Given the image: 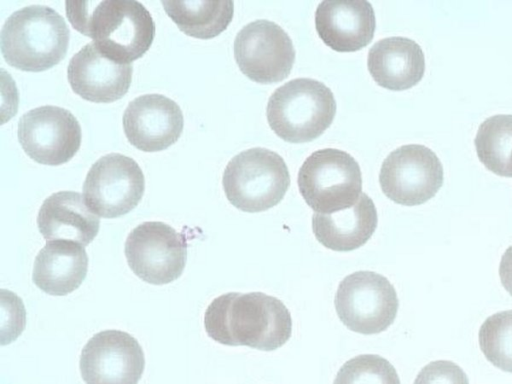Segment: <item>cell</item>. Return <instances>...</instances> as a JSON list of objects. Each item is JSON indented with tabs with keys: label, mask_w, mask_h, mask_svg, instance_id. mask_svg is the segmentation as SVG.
Here are the masks:
<instances>
[{
	"label": "cell",
	"mask_w": 512,
	"mask_h": 384,
	"mask_svg": "<svg viewBox=\"0 0 512 384\" xmlns=\"http://www.w3.org/2000/svg\"><path fill=\"white\" fill-rule=\"evenodd\" d=\"M204 328L220 344L273 351L289 340L292 318L276 297L262 292H229L209 304Z\"/></svg>",
	"instance_id": "cell-1"
},
{
	"label": "cell",
	"mask_w": 512,
	"mask_h": 384,
	"mask_svg": "<svg viewBox=\"0 0 512 384\" xmlns=\"http://www.w3.org/2000/svg\"><path fill=\"white\" fill-rule=\"evenodd\" d=\"M66 16L74 29L92 38L110 59L123 64L141 58L155 37L150 12L138 1H66Z\"/></svg>",
	"instance_id": "cell-2"
},
{
	"label": "cell",
	"mask_w": 512,
	"mask_h": 384,
	"mask_svg": "<svg viewBox=\"0 0 512 384\" xmlns=\"http://www.w3.org/2000/svg\"><path fill=\"white\" fill-rule=\"evenodd\" d=\"M70 30L64 18L46 5H29L13 12L0 32L4 60L12 67L41 72L67 54Z\"/></svg>",
	"instance_id": "cell-3"
},
{
	"label": "cell",
	"mask_w": 512,
	"mask_h": 384,
	"mask_svg": "<svg viewBox=\"0 0 512 384\" xmlns=\"http://www.w3.org/2000/svg\"><path fill=\"white\" fill-rule=\"evenodd\" d=\"M336 101L330 88L311 78H296L270 96L266 108L273 132L289 143L310 142L331 125Z\"/></svg>",
	"instance_id": "cell-4"
},
{
	"label": "cell",
	"mask_w": 512,
	"mask_h": 384,
	"mask_svg": "<svg viewBox=\"0 0 512 384\" xmlns=\"http://www.w3.org/2000/svg\"><path fill=\"white\" fill-rule=\"evenodd\" d=\"M222 185L234 207L256 213L274 207L283 199L290 186V175L279 154L255 147L240 152L228 162Z\"/></svg>",
	"instance_id": "cell-5"
},
{
	"label": "cell",
	"mask_w": 512,
	"mask_h": 384,
	"mask_svg": "<svg viewBox=\"0 0 512 384\" xmlns=\"http://www.w3.org/2000/svg\"><path fill=\"white\" fill-rule=\"evenodd\" d=\"M306 204L316 213L331 214L352 207L362 194V174L347 152L325 148L313 152L297 178Z\"/></svg>",
	"instance_id": "cell-6"
},
{
	"label": "cell",
	"mask_w": 512,
	"mask_h": 384,
	"mask_svg": "<svg viewBox=\"0 0 512 384\" xmlns=\"http://www.w3.org/2000/svg\"><path fill=\"white\" fill-rule=\"evenodd\" d=\"M334 305L348 329L372 335L385 331L394 322L399 300L386 277L372 271H357L340 282Z\"/></svg>",
	"instance_id": "cell-7"
},
{
	"label": "cell",
	"mask_w": 512,
	"mask_h": 384,
	"mask_svg": "<svg viewBox=\"0 0 512 384\" xmlns=\"http://www.w3.org/2000/svg\"><path fill=\"white\" fill-rule=\"evenodd\" d=\"M124 253L137 277L149 284L164 285L182 275L187 262V241L170 225L147 221L129 233Z\"/></svg>",
	"instance_id": "cell-8"
},
{
	"label": "cell",
	"mask_w": 512,
	"mask_h": 384,
	"mask_svg": "<svg viewBox=\"0 0 512 384\" xmlns=\"http://www.w3.org/2000/svg\"><path fill=\"white\" fill-rule=\"evenodd\" d=\"M144 174L138 163L123 154L109 153L90 167L82 191L89 208L103 218L129 213L141 201Z\"/></svg>",
	"instance_id": "cell-9"
},
{
	"label": "cell",
	"mask_w": 512,
	"mask_h": 384,
	"mask_svg": "<svg viewBox=\"0 0 512 384\" xmlns=\"http://www.w3.org/2000/svg\"><path fill=\"white\" fill-rule=\"evenodd\" d=\"M444 181L437 155L420 144L403 145L383 161L379 182L382 192L393 202L420 205L436 195Z\"/></svg>",
	"instance_id": "cell-10"
},
{
	"label": "cell",
	"mask_w": 512,
	"mask_h": 384,
	"mask_svg": "<svg viewBox=\"0 0 512 384\" xmlns=\"http://www.w3.org/2000/svg\"><path fill=\"white\" fill-rule=\"evenodd\" d=\"M17 136L22 149L32 160L57 166L68 162L78 152L82 131L69 110L44 105L20 117Z\"/></svg>",
	"instance_id": "cell-11"
},
{
	"label": "cell",
	"mask_w": 512,
	"mask_h": 384,
	"mask_svg": "<svg viewBox=\"0 0 512 384\" xmlns=\"http://www.w3.org/2000/svg\"><path fill=\"white\" fill-rule=\"evenodd\" d=\"M289 35L276 23L260 19L245 25L234 40V57L250 80L271 84L284 80L295 62Z\"/></svg>",
	"instance_id": "cell-12"
},
{
	"label": "cell",
	"mask_w": 512,
	"mask_h": 384,
	"mask_svg": "<svg viewBox=\"0 0 512 384\" xmlns=\"http://www.w3.org/2000/svg\"><path fill=\"white\" fill-rule=\"evenodd\" d=\"M79 366L86 384H138L145 357L139 342L129 333L104 330L85 344Z\"/></svg>",
	"instance_id": "cell-13"
},
{
	"label": "cell",
	"mask_w": 512,
	"mask_h": 384,
	"mask_svg": "<svg viewBox=\"0 0 512 384\" xmlns=\"http://www.w3.org/2000/svg\"><path fill=\"white\" fill-rule=\"evenodd\" d=\"M122 125L131 145L144 152L167 149L180 137L184 118L179 105L162 94L136 97L126 107Z\"/></svg>",
	"instance_id": "cell-14"
},
{
	"label": "cell",
	"mask_w": 512,
	"mask_h": 384,
	"mask_svg": "<svg viewBox=\"0 0 512 384\" xmlns=\"http://www.w3.org/2000/svg\"><path fill=\"white\" fill-rule=\"evenodd\" d=\"M133 65L114 61L94 44H85L70 59L67 79L81 98L95 103H110L122 98L132 82Z\"/></svg>",
	"instance_id": "cell-15"
},
{
	"label": "cell",
	"mask_w": 512,
	"mask_h": 384,
	"mask_svg": "<svg viewBox=\"0 0 512 384\" xmlns=\"http://www.w3.org/2000/svg\"><path fill=\"white\" fill-rule=\"evenodd\" d=\"M315 27L321 40L337 52H355L367 46L376 29L370 2L322 1L316 8Z\"/></svg>",
	"instance_id": "cell-16"
},
{
	"label": "cell",
	"mask_w": 512,
	"mask_h": 384,
	"mask_svg": "<svg viewBox=\"0 0 512 384\" xmlns=\"http://www.w3.org/2000/svg\"><path fill=\"white\" fill-rule=\"evenodd\" d=\"M37 226L46 241H70L84 247L97 236L100 219L80 193L59 191L42 203Z\"/></svg>",
	"instance_id": "cell-17"
},
{
	"label": "cell",
	"mask_w": 512,
	"mask_h": 384,
	"mask_svg": "<svg viewBox=\"0 0 512 384\" xmlns=\"http://www.w3.org/2000/svg\"><path fill=\"white\" fill-rule=\"evenodd\" d=\"M367 68L379 86L402 91L412 88L423 78L425 57L414 40L393 36L377 41L369 49Z\"/></svg>",
	"instance_id": "cell-18"
},
{
	"label": "cell",
	"mask_w": 512,
	"mask_h": 384,
	"mask_svg": "<svg viewBox=\"0 0 512 384\" xmlns=\"http://www.w3.org/2000/svg\"><path fill=\"white\" fill-rule=\"evenodd\" d=\"M378 215L373 200L362 193L350 208L331 214L314 212L313 233L324 247L334 251H352L363 246L377 228Z\"/></svg>",
	"instance_id": "cell-19"
},
{
	"label": "cell",
	"mask_w": 512,
	"mask_h": 384,
	"mask_svg": "<svg viewBox=\"0 0 512 384\" xmlns=\"http://www.w3.org/2000/svg\"><path fill=\"white\" fill-rule=\"evenodd\" d=\"M88 271L83 246L70 241H47L36 255L32 280L43 292L64 296L76 290Z\"/></svg>",
	"instance_id": "cell-20"
},
{
	"label": "cell",
	"mask_w": 512,
	"mask_h": 384,
	"mask_svg": "<svg viewBox=\"0 0 512 384\" xmlns=\"http://www.w3.org/2000/svg\"><path fill=\"white\" fill-rule=\"evenodd\" d=\"M166 14L186 35L211 39L223 32L234 14L233 1H162Z\"/></svg>",
	"instance_id": "cell-21"
},
{
	"label": "cell",
	"mask_w": 512,
	"mask_h": 384,
	"mask_svg": "<svg viewBox=\"0 0 512 384\" xmlns=\"http://www.w3.org/2000/svg\"><path fill=\"white\" fill-rule=\"evenodd\" d=\"M474 144L480 162L489 171L512 177V115L499 114L484 120Z\"/></svg>",
	"instance_id": "cell-22"
},
{
	"label": "cell",
	"mask_w": 512,
	"mask_h": 384,
	"mask_svg": "<svg viewBox=\"0 0 512 384\" xmlns=\"http://www.w3.org/2000/svg\"><path fill=\"white\" fill-rule=\"evenodd\" d=\"M479 346L490 363L512 373V310L495 313L483 322Z\"/></svg>",
	"instance_id": "cell-23"
},
{
	"label": "cell",
	"mask_w": 512,
	"mask_h": 384,
	"mask_svg": "<svg viewBox=\"0 0 512 384\" xmlns=\"http://www.w3.org/2000/svg\"><path fill=\"white\" fill-rule=\"evenodd\" d=\"M333 384H400L394 366L376 354H361L346 361Z\"/></svg>",
	"instance_id": "cell-24"
},
{
	"label": "cell",
	"mask_w": 512,
	"mask_h": 384,
	"mask_svg": "<svg viewBox=\"0 0 512 384\" xmlns=\"http://www.w3.org/2000/svg\"><path fill=\"white\" fill-rule=\"evenodd\" d=\"M26 324V311L22 300L13 292L1 290V344L14 341Z\"/></svg>",
	"instance_id": "cell-25"
},
{
	"label": "cell",
	"mask_w": 512,
	"mask_h": 384,
	"mask_svg": "<svg viewBox=\"0 0 512 384\" xmlns=\"http://www.w3.org/2000/svg\"><path fill=\"white\" fill-rule=\"evenodd\" d=\"M413 384H469L462 368L454 362L437 360L424 366Z\"/></svg>",
	"instance_id": "cell-26"
},
{
	"label": "cell",
	"mask_w": 512,
	"mask_h": 384,
	"mask_svg": "<svg viewBox=\"0 0 512 384\" xmlns=\"http://www.w3.org/2000/svg\"><path fill=\"white\" fill-rule=\"evenodd\" d=\"M499 276L503 287L512 296V245L502 255Z\"/></svg>",
	"instance_id": "cell-27"
}]
</instances>
